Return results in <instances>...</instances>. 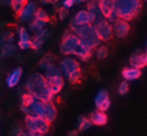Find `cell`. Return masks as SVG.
Returning a JSON list of instances; mask_svg holds the SVG:
<instances>
[{
    "mask_svg": "<svg viewBox=\"0 0 147 136\" xmlns=\"http://www.w3.org/2000/svg\"><path fill=\"white\" fill-rule=\"evenodd\" d=\"M68 136H79V131L78 129H72L68 132Z\"/></svg>",
    "mask_w": 147,
    "mask_h": 136,
    "instance_id": "obj_36",
    "label": "cell"
},
{
    "mask_svg": "<svg viewBox=\"0 0 147 136\" xmlns=\"http://www.w3.org/2000/svg\"><path fill=\"white\" fill-rule=\"evenodd\" d=\"M72 22L76 25V26H83V25H90V23H91V19H90V15H89L87 11L80 10L75 14Z\"/></svg>",
    "mask_w": 147,
    "mask_h": 136,
    "instance_id": "obj_20",
    "label": "cell"
},
{
    "mask_svg": "<svg viewBox=\"0 0 147 136\" xmlns=\"http://www.w3.org/2000/svg\"><path fill=\"white\" fill-rule=\"evenodd\" d=\"M26 93H29L30 95H33L34 98L44 102H52L53 97L52 91L49 90L47 80L44 78L42 73L34 72L32 73L26 80Z\"/></svg>",
    "mask_w": 147,
    "mask_h": 136,
    "instance_id": "obj_1",
    "label": "cell"
},
{
    "mask_svg": "<svg viewBox=\"0 0 147 136\" xmlns=\"http://www.w3.org/2000/svg\"><path fill=\"white\" fill-rule=\"evenodd\" d=\"M18 36H19V41H18V48L22 50H26L30 48V36L25 27H19L18 29Z\"/></svg>",
    "mask_w": 147,
    "mask_h": 136,
    "instance_id": "obj_17",
    "label": "cell"
},
{
    "mask_svg": "<svg viewBox=\"0 0 147 136\" xmlns=\"http://www.w3.org/2000/svg\"><path fill=\"white\" fill-rule=\"evenodd\" d=\"M12 41H14L12 33L5 32V33H3V36H1V38H0V45L3 46V45H5V44H12Z\"/></svg>",
    "mask_w": 147,
    "mask_h": 136,
    "instance_id": "obj_29",
    "label": "cell"
},
{
    "mask_svg": "<svg viewBox=\"0 0 147 136\" xmlns=\"http://www.w3.org/2000/svg\"><path fill=\"white\" fill-rule=\"evenodd\" d=\"M33 19H37V21L42 22V23H48V22L51 21L49 15L47 14V11L42 10V8H37L36 12H34V16H33Z\"/></svg>",
    "mask_w": 147,
    "mask_h": 136,
    "instance_id": "obj_24",
    "label": "cell"
},
{
    "mask_svg": "<svg viewBox=\"0 0 147 136\" xmlns=\"http://www.w3.org/2000/svg\"><path fill=\"white\" fill-rule=\"evenodd\" d=\"M129 65L132 68H138V69H142L147 65V55L143 50H134L129 56Z\"/></svg>",
    "mask_w": 147,
    "mask_h": 136,
    "instance_id": "obj_12",
    "label": "cell"
},
{
    "mask_svg": "<svg viewBox=\"0 0 147 136\" xmlns=\"http://www.w3.org/2000/svg\"><path fill=\"white\" fill-rule=\"evenodd\" d=\"M60 52L65 55V56H69V55L78 56L83 61H87L91 57V50L84 46L74 33L69 32L64 34L63 40L60 42Z\"/></svg>",
    "mask_w": 147,
    "mask_h": 136,
    "instance_id": "obj_2",
    "label": "cell"
},
{
    "mask_svg": "<svg viewBox=\"0 0 147 136\" xmlns=\"http://www.w3.org/2000/svg\"><path fill=\"white\" fill-rule=\"evenodd\" d=\"M117 91H119V94H120V95H125L127 93H128V82L123 80V82L119 84V89H117Z\"/></svg>",
    "mask_w": 147,
    "mask_h": 136,
    "instance_id": "obj_31",
    "label": "cell"
},
{
    "mask_svg": "<svg viewBox=\"0 0 147 136\" xmlns=\"http://www.w3.org/2000/svg\"><path fill=\"white\" fill-rule=\"evenodd\" d=\"M89 120L91 123V125H106L108 123V116H106L105 112H100V110H93L89 116Z\"/></svg>",
    "mask_w": 147,
    "mask_h": 136,
    "instance_id": "obj_16",
    "label": "cell"
},
{
    "mask_svg": "<svg viewBox=\"0 0 147 136\" xmlns=\"http://www.w3.org/2000/svg\"><path fill=\"white\" fill-rule=\"evenodd\" d=\"M83 1H86V3H87L89 0H76V3H83Z\"/></svg>",
    "mask_w": 147,
    "mask_h": 136,
    "instance_id": "obj_40",
    "label": "cell"
},
{
    "mask_svg": "<svg viewBox=\"0 0 147 136\" xmlns=\"http://www.w3.org/2000/svg\"><path fill=\"white\" fill-rule=\"evenodd\" d=\"M0 5H5V7H11V0H0Z\"/></svg>",
    "mask_w": 147,
    "mask_h": 136,
    "instance_id": "obj_34",
    "label": "cell"
},
{
    "mask_svg": "<svg viewBox=\"0 0 147 136\" xmlns=\"http://www.w3.org/2000/svg\"><path fill=\"white\" fill-rule=\"evenodd\" d=\"M98 7L104 19L108 22H115L117 19L113 10V0H98Z\"/></svg>",
    "mask_w": 147,
    "mask_h": 136,
    "instance_id": "obj_10",
    "label": "cell"
},
{
    "mask_svg": "<svg viewBox=\"0 0 147 136\" xmlns=\"http://www.w3.org/2000/svg\"><path fill=\"white\" fill-rule=\"evenodd\" d=\"M95 30H97V34L100 37L101 41H108L113 37V30H112V25L110 22H108L106 19H101L95 23Z\"/></svg>",
    "mask_w": 147,
    "mask_h": 136,
    "instance_id": "obj_9",
    "label": "cell"
},
{
    "mask_svg": "<svg viewBox=\"0 0 147 136\" xmlns=\"http://www.w3.org/2000/svg\"><path fill=\"white\" fill-rule=\"evenodd\" d=\"M89 128H91V123H90L89 117L79 116L78 117V131H87Z\"/></svg>",
    "mask_w": 147,
    "mask_h": 136,
    "instance_id": "obj_25",
    "label": "cell"
},
{
    "mask_svg": "<svg viewBox=\"0 0 147 136\" xmlns=\"http://www.w3.org/2000/svg\"><path fill=\"white\" fill-rule=\"evenodd\" d=\"M44 26H45V23L37 21V19H32V21H30V25H29V29H30V32H33V33H38L44 29Z\"/></svg>",
    "mask_w": 147,
    "mask_h": 136,
    "instance_id": "obj_26",
    "label": "cell"
},
{
    "mask_svg": "<svg viewBox=\"0 0 147 136\" xmlns=\"http://www.w3.org/2000/svg\"><path fill=\"white\" fill-rule=\"evenodd\" d=\"M16 52V46L14 44H5L1 46V52H0V57L1 59H8L14 56Z\"/></svg>",
    "mask_w": 147,
    "mask_h": 136,
    "instance_id": "obj_23",
    "label": "cell"
},
{
    "mask_svg": "<svg viewBox=\"0 0 147 136\" xmlns=\"http://www.w3.org/2000/svg\"><path fill=\"white\" fill-rule=\"evenodd\" d=\"M53 60H55V56H53L52 53H47V55H45V56H44V57L40 60V67L45 69V68H47L49 64L53 63Z\"/></svg>",
    "mask_w": 147,
    "mask_h": 136,
    "instance_id": "obj_27",
    "label": "cell"
},
{
    "mask_svg": "<svg viewBox=\"0 0 147 136\" xmlns=\"http://www.w3.org/2000/svg\"><path fill=\"white\" fill-rule=\"evenodd\" d=\"M86 11L89 12L91 23H93V22L97 23L98 21L104 19V18H102V14H101V11H100V7H98V0H89V1H87V10Z\"/></svg>",
    "mask_w": 147,
    "mask_h": 136,
    "instance_id": "obj_15",
    "label": "cell"
},
{
    "mask_svg": "<svg viewBox=\"0 0 147 136\" xmlns=\"http://www.w3.org/2000/svg\"><path fill=\"white\" fill-rule=\"evenodd\" d=\"M94 104H95L97 110H100V112H106V110L109 109V106H110L109 93H108L105 89H101L100 91L95 94Z\"/></svg>",
    "mask_w": 147,
    "mask_h": 136,
    "instance_id": "obj_11",
    "label": "cell"
},
{
    "mask_svg": "<svg viewBox=\"0 0 147 136\" xmlns=\"http://www.w3.org/2000/svg\"><path fill=\"white\" fill-rule=\"evenodd\" d=\"M47 37H48V32L45 30V29H42L41 32L36 33V37L30 40V48L38 50V49L44 45V42H45V40H47Z\"/></svg>",
    "mask_w": 147,
    "mask_h": 136,
    "instance_id": "obj_18",
    "label": "cell"
},
{
    "mask_svg": "<svg viewBox=\"0 0 147 136\" xmlns=\"http://www.w3.org/2000/svg\"><path fill=\"white\" fill-rule=\"evenodd\" d=\"M112 30H113V34L117 38H125L129 33V25H128V22L123 21V19H116L113 22Z\"/></svg>",
    "mask_w": 147,
    "mask_h": 136,
    "instance_id": "obj_13",
    "label": "cell"
},
{
    "mask_svg": "<svg viewBox=\"0 0 147 136\" xmlns=\"http://www.w3.org/2000/svg\"><path fill=\"white\" fill-rule=\"evenodd\" d=\"M67 15H68V10L67 8H64V7H61L60 10H59V19H65L67 18Z\"/></svg>",
    "mask_w": 147,
    "mask_h": 136,
    "instance_id": "obj_32",
    "label": "cell"
},
{
    "mask_svg": "<svg viewBox=\"0 0 147 136\" xmlns=\"http://www.w3.org/2000/svg\"><path fill=\"white\" fill-rule=\"evenodd\" d=\"M36 10H37L36 3L34 1H27L26 4L23 5V8L18 12V16H19V19L22 22H29L30 19H33Z\"/></svg>",
    "mask_w": 147,
    "mask_h": 136,
    "instance_id": "obj_14",
    "label": "cell"
},
{
    "mask_svg": "<svg viewBox=\"0 0 147 136\" xmlns=\"http://www.w3.org/2000/svg\"><path fill=\"white\" fill-rule=\"evenodd\" d=\"M123 78L125 82H132V80H136V79L140 78V75H142V71L140 69H138V68H132V67H127L123 69Z\"/></svg>",
    "mask_w": 147,
    "mask_h": 136,
    "instance_id": "obj_19",
    "label": "cell"
},
{
    "mask_svg": "<svg viewBox=\"0 0 147 136\" xmlns=\"http://www.w3.org/2000/svg\"><path fill=\"white\" fill-rule=\"evenodd\" d=\"M15 136H27V133L26 132H23V131H21V132H18Z\"/></svg>",
    "mask_w": 147,
    "mask_h": 136,
    "instance_id": "obj_39",
    "label": "cell"
},
{
    "mask_svg": "<svg viewBox=\"0 0 147 136\" xmlns=\"http://www.w3.org/2000/svg\"><path fill=\"white\" fill-rule=\"evenodd\" d=\"M42 4H56L57 0H41Z\"/></svg>",
    "mask_w": 147,
    "mask_h": 136,
    "instance_id": "obj_35",
    "label": "cell"
},
{
    "mask_svg": "<svg viewBox=\"0 0 147 136\" xmlns=\"http://www.w3.org/2000/svg\"><path fill=\"white\" fill-rule=\"evenodd\" d=\"M27 136H45L41 133H36V132H27Z\"/></svg>",
    "mask_w": 147,
    "mask_h": 136,
    "instance_id": "obj_38",
    "label": "cell"
},
{
    "mask_svg": "<svg viewBox=\"0 0 147 136\" xmlns=\"http://www.w3.org/2000/svg\"><path fill=\"white\" fill-rule=\"evenodd\" d=\"M21 131H22V129H21V127H16L15 129H14L12 132H11V135H14V136H15L16 133H18V132H21Z\"/></svg>",
    "mask_w": 147,
    "mask_h": 136,
    "instance_id": "obj_37",
    "label": "cell"
},
{
    "mask_svg": "<svg viewBox=\"0 0 147 136\" xmlns=\"http://www.w3.org/2000/svg\"><path fill=\"white\" fill-rule=\"evenodd\" d=\"M74 34L78 37L79 41L82 42L87 49H90V50H93L97 46H100L101 40H100V37H98V34H97V30H95L94 25H91V23L90 25L79 26Z\"/></svg>",
    "mask_w": 147,
    "mask_h": 136,
    "instance_id": "obj_5",
    "label": "cell"
},
{
    "mask_svg": "<svg viewBox=\"0 0 147 136\" xmlns=\"http://www.w3.org/2000/svg\"><path fill=\"white\" fill-rule=\"evenodd\" d=\"M95 56L100 59V60H104L108 56V48L106 46H97L95 48Z\"/></svg>",
    "mask_w": 147,
    "mask_h": 136,
    "instance_id": "obj_30",
    "label": "cell"
},
{
    "mask_svg": "<svg viewBox=\"0 0 147 136\" xmlns=\"http://www.w3.org/2000/svg\"><path fill=\"white\" fill-rule=\"evenodd\" d=\"M45 109H47V102L37 100V98H34V97L30 95L29 93L22 94L21 110L26 116H30V117H41V118H44Z\"/></svg>",
    "mask_w": 147,
    "mask_h": 136,
    "instance_id": "obj_4",
    "label": "cell"
},
{
    "mask_svg": "<svg viewBox=\"0 0 147 136\" xmlns=\"http://www.w3.org/2000/svg\"><path fill=\"white\" fill-rule=\"evenodd\" d=\"M44 78L47 80L48 86H49V90L52 91L53 95L59 94L64 87V78L60 69H59L57 65L55 64H49L47 68H45V73H44Z\"/></svg>",
    "mask_w": 147,
    "mask_h": 136,
    "instance_id": "obj_7",
    "label": "cell"
},
{
    "mask_svg": "<svg viewBox=\"0 0 147 136\" xmlns=\"http://www.w3.org/2000/svg\"><path fill=\"white\" fill-rule=\"evenodd\" d=\"M21 76H22V68H15L12 72L7 76L5 79V83L7 86L12 89V87H15L16 84H19V80H21Z\"/></svg>",
    "mask_w": 147,
    "mask_h": 136,
    "instance_id": "obj_21",
    "label": "cell"
},
{
    "mask_svg": "<svg viewBox=\"0 0 147 136\" xmlns=\"http://www.w3.org/2000/svg\"><path fill=\"white\" fill-rule=\"evenodd\" d=\"M142 8V0H113L116 18L129 22L135 19Z\"/></svg>",
    "mask_w": 147,
    "mask_h": 136,
    "instance_id": "obj_3",
    "label": "cell"
},
{
    "mask_svg": "<svg viewBox=\"0 0 147 136\" xmlns=\"http://www.w3.org/2000/svg\"><path fill=\"white\" fill-rule=\"evenodd\" d=\"M49 125L51 124L41 117H30V116L25 117V127L29 132H36V133L45 135L49 131Z\"/></svg>",
    "mask_w": 147,
    "mask_h": 136,
    "instance_id": "obj_8",
    "label": "cell"
},
{
    "mask_svg": "<svg viewBox=\"0 0 147 136\" xmlns=\"http://www.w3.org/2000/svg\"><path fill=\"white\" fill-rule=\"evenodd\" d=\"M56 116H57V109H56V106L53 105V102H47V109H45L44 120L48 121V123L51 124L52 121H55Z\"/></svg>",
    "mask_w": 147,
    "mask_h": 136,
    "instance_id": "obj_22",
    "label": "cell"
},
{
    "mask_svg": "<svg viewBox=\"0 0 147 136\" xmlns=\"http://www.w3.org/2000/svg\"><path fill=\"white\" fill-rule=\"evenodd\" d=\"M26 3H27V0H11V8L18 14Z\"/></svg>",
    "mask_w": 147,
    "mask_h": 136,
    "instance_id": "obj_28",
    "label": "cell"
},
{
    "mask_svg": "<svg viewBox=\"0 0 147 136\" xmlns=\"http://www.w3.org/2000/svg\"><path fill=\"white\" fill-rule=\"evenodd\" d=\"M59 69L63 76L68 79L71 83H79L82 79V71H80V65L74 57H65L63 59L60 64H59Z\"/></svg>",
    "mask_w": 147,
    "mask_h": 136,
    "instance_id": "obj_6",
    "label": "cell"
},
{
    "mask_svg": "<svg viewBox=\"0 0 147 136\" xmlns=\"http://www.w3.org/2000/svg\"><path fill=\"white\" fill-rule=\"evenodd\" d=\"M76 3V0H64L63 1V7L64 8H71V7H74V4Z\"/></svg>",
    "mask_w": 147,
    "mask_h": 136,
    "instance_id": "obj_33",
    "label": "cell"
}]
</instances>
